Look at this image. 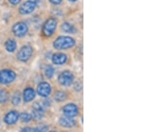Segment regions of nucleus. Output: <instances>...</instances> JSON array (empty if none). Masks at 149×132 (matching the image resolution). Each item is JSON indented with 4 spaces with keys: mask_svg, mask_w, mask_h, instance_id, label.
<instances>
[{
    "mask_svg": "<svg viewBox=\"0 0 149 132\" xmlns=\"http://www.w3.org/2000/svg\"><path fill=\"white\" fill-rule=\"evenodd\" d=\"M76 44L74 38L68 36H60L54 40L53 46L56 49H66L72 47Z\"/></svg>",
    "mask_w": 149,
    "mask_h": 132,
    "instance_id": "obj_1",
    "label": "nucleus"
},
{
    "mask_svg": "<svg viewBox=\"0 0 149 132\" xmlns=\"http://www.w3.org/2000/svg\"><path fill=\"white\" fill-rule=\"evenodd\" d=\"M57 21L54 18H50L45 23L42 28V32L44 35L47 37L52 35L53 34L56 28Z\"/></svg>",
    "mask_w": 149,
    "mask_h": 132,
    "instance_id": "obj_2",
    "label": "nucleus"
},
{
    "mask_svg": "<svg viewBox=\"0 0 149 132\" xmlns=\"http://www.w3.org/2000/svg\"><path fill=\"white\" fill-rule=\"evenodd\" d=\"M33 49L29 45H24L18 52L17 57L21 61H27L32 56Z\"/></svg>",
    "mask_w": 149,
    "mask_h": 132,
    "instance_id": "obj_3",
    "label": "nucleus"
},
{
    "mask_svg": "<svg viewBox=\"0 0 149 132\" xmlns=\"http://www.w3.org/2000/svg\"><path fill=\"white\" fill-rule=\"evenodd\" d=\"M15 73L10 69H3L0 71V83L2 84L10 83L15 80Z\"/></svg>",
    "mask_w": 149,
    "mask_h": 132,
    "instance_id": "obj_4",
    "label": "nucleus"
},
{
    "mask_svg": "<svg viewBox=\"0 0 149 132\" xmlns=\"http://www.w3.org/2000/svg\"><path fill=\"white\" fill-rule=\"evenodd\" d=\"M59 83L63 86H68L74 81L73 74L69 71H64L60 74L58 78Z\"/></svg>",
    "mask_w": 149,
    "mask_h": 132,
    "instance_id": "obj_5",
    "label": "nucleus"
},
{
    "mask_svg": "<svg viewBox=\"0 0 149 132\" xmlns=\"http://www.w3.org/2000/svg\"><path fill=\"white\" fill-rule=\"evenodd\" d=\"M36 7V3L32 0H29L21 5L19 8V13L22 15H26L32 13Z\"/></svg>",
    "mask_w": 149,
    "mask_h": 132,
    "instance_id": "obj_6",
    "label": "nucleus"
},
{
    "mask_svg": "<svg viewBox=\"0 0 149 132\" xmlns=\"http://www.w3.org/2000/svg\"><path fill=\"white\" fill-rule=\"evenodd\" d=\"M62 112L64 116L74 117L77 116L78 113V108L74 104H68L62 108Z\"/></svg>",
    "mask_w": 149,
    "mask_h": 132,
    "instance_id": "obj_7",
    "label": "nucleus"
},
{
    "mask_svg": "<svg viewBox=\"0 0 149 132\" xmlns=\"http://www.w3.org/2000/svg\"><path fill=\"white\" fill-rule=\"evenodd\" d=\"M37 92L40 96L46 97L51 92V86L47 82L40 83L37 86Z\"/></svg>",
    "mask_w": 149,
    "mask_h": 132,
    "instance_id": "obj_8",
    "label": "nucleus"
},
{
    "mask_svg": "<svg viewBox=\"0 0 149 132\" xmlns=\"http://www.w3.org/2000/svg\"><path fill=\"white\" fill-rule=\"evenodd\" d=\"M27 31V25L23 22H19L13 27V32L17 37H22L25 35Z\"/></svg>",
    "mask_w": 149,
    "mask_h": 132,
    "instance_id": "obj_9",
    "label": "nucleus"
},
{
    "mask_svg": "<svg viewBox=\"0 0 149 132\" xmlns=\"http://www.w3.org/2000/svg\"><path fill=\"white\" fill-rule=\"evenodd\" d=\"M45 109L44 105L39 103H35L33 105L32 117L33 116L35 119H40L44 116Z\"/></svg>",
    "mask_w": 149,
    "mask_h": 132,
    "instance_id": "obj_10",
    "label": "nucleus"
},
{
    "mask_svg": "<svg viewBox=\"0 0 149 132\" xmlns=\"http://www.w3.org/2000/svg\"><path fill=\"white\" fill-rule=\"evenodd\" d=\"M59 124L64 128H71L75 126L76 121L72 119V117L64 116L59 119Z\"/></svg>",
    "mask_w": 149,
    "mask_h": 132,
    "instance_id": "obj_11",
    "label": "nucleus"
},
{
    "mask_svg": "<svg viewBox=\"0 0 149 132\" xmlns=\"http://www.w3.org/2000/svg\"><path fill=\"white\" fill-rule=\"evenodd\" d=\"M19 114L15 111H11L6 114L4 117V121L7 124H13L17 121Z\"/></svg>",
    "mask_w": 149,
    "mask_h": 132,
    "instance_id": "obj_12",
    "label": "nucleus"
},
{
    "mask_svg": "<svg viewBox=\"0 0 149 132\" xmlns=\"http://www.w3.org/2000/svg\"><path fill=\"white\" fill-rule=\"evenodd\" d=\"M67 60V56L63 53H56L52 57V61L55 65L64 64Z\"/></svg>",
    "mask_w": 149,
    "mask_h": 132,
    "instance_id": "obj_13",
    "label": "nucleus"
},
{
    "mask_svg": "<svg viewBox=\"0 0 149 132\" xmlns=\"http://www.w3.org/2000/svg\"><path fill=\"white\" fill-rule=\"evenodd\" d=\"M35 97V92L33 88H29L25 89L23 92V99L26 102H29Z\"/></svg>",
    "mask_w": 149,
    "mask_h": 132,
    "instance_id": "obj_14",
    "label": "nucleus"
},
{
    "mask_svg": "<svg viewBox=\"0 0 149 132\" xmlns=\"http://www.w3.org/2000/svg\"><path fill=\"white\" fill-rule=\"evenodd\" d=\"M61 29L63 32L68 33H74L76 32L75 28L68 22H64L61 25Z\"/></svg>",
    "mask_w": 149,
    "mask_h": 132,
    "instance_id": "obj_15",
    "label": "nucleus"
},
{
    "mask_svg": "<svg viewBox=\"0 0 149 132\" xmlns=\"http://www.w3.org/2000/svg\"><path fill=\"white\" fill-rule=\"evenodd\" d=\"M5 46H6V49L8 50L9 52H13L15 51L16 49L17 44L15 41L13 40H8L6 42V44H5Z\"/></svg>",
    "mask_w": 149,
    "mask_h": 132,
    "instance_id": "obj_16",
    "label": "nucleus"
},
{
    "mask_svg": "<svg viewBox=\"0 0 149 132\" xmlns=\"http://www.w3.org/2000/svg\"><path fill=\"white\" fill-rule=\"evenodd\" d=\"M54 100L57 101V102H62L66 99V93L62 91H58L54 93Z\"/></svg>",
    "mask_w": 149,
    "mask_h": 132,
    "instance_id": "obj_17",
    "label": "nucleus"
},
{
    "mask_svg": "<svg viewBox=\"0 0 149 132\" xmlns=\"http://www.w3.org/2000/svg\"><path fill=\"white\" fill-rule=\"evenodd\" d=\"M54 68L53 67H52V66H50V65H49V66H47L46 69H45V76H46V77L47 78H51L52 76H53V74H54Z\"/></svg>",
    "mask_w": 149,
    "mask_h": 132,
    "instance_id": "obj_18",
    "label": "nucleus"
},
{
    "mask_svg": "<svg viewBox=\"0 0 149 132\" xmlns=\"http://www.w3.org/2000/svg\"><path fill=\"white\" fill-rule=\"evenodd\" d=\"M19 117H20L21 120L23 122H28L29 121L32 119V116L30 114H29L28 113H21L19 115Z\"/></svg>",
    "mask_w": 149,
    "mask_h": 132,
    "instance_id": "obj_19",
    "label": "nucleus"
},
{
    "mask_svg": "<svg viewBox=\"0 0 149 132\" xmlns=\"http://www.w3.org/2000/svg\"><path fill=\"white\" fill-rule=\"evenodd\" d=\"M8 93L4 90H0V103L6 102L8 100Z\"/></svg>",
    "mask_w": 149,
    "mask_h": 132,
    "instance_id": "obj_20",
    "label": "nucleus"
},
{
    "mask_svg": "<svg viewBox=\"0 0 149 132\" xmlns=\"http://www.w3.org/2000/svg\"><path fill=\"white\" fill-rule=\"evenodd\" d=\"M20 101H21L20 94H19V93L17 92L13 96V98H12V103H13V104H14L15 105H17L20 103Z\"/></svg>",
    "mask_w": 149,
    "mask_h": 132,
    "instance_id": "obj_21",
    "label": "nucleus"
},
{
    "mask_svg": "<svg viewBox=\"0 0 149 132\" xmlns=\"http://www.w3.org/2000/svg\"><path fill=\"white\" fill-rule=\"evenodd\" d=\"M74 88L75 90L77 91H80L81 88H82V84L81 83L79 82V81H77V82L75 83L74 84Z\"/></svg>",
    "mask_w": 149,
    "mask_h": 132,
    "instance_id": "obj_22",
    "label": "nucleus"
},
{
    "mask_svg": "<svg viewBox=\"0 0 149 132\" xmlns=\"http://www.w3.org/2000/svg\"><path fill=\"white\" fill-rule=\"evenodd\" d=\"M50 3H52V4L54 5H58L61 3L62 0H49Z\"/></svg>",
    "mask_w": 149,
    "mask_h": 132,
    "instance_id": "obj_23",
    "label": "nucleus"
},
{
    "mask_svg": "<svg viewBox=\"0 0 149 132\" xmlns=\"http://www.w3.org/2000/svg\"><path fill=\"white\" fill-rule=\"evenodd\" d=\"M8 1H9V3L11 4L12 5H17L21 1V0H8Z\"/></svg>",
    "mask_w": 149,
    "mask_h": 132,
    "instance_id": "obj_24",
    "label": "nucleus"
},
{
    "mask_svg": "<svg viewBox=\"0 0 149 132\" xmlns=\"http://www.w3.org/2000/svg\"><path fill=\"white\" fill-rule=\"evenodd\" d=\"M69 1H72V2H74V1H77V0H69Z\"/></svg>",
    "mask_w": 149,
    "mask_h": 132,
    "instance_id": "obj_25",
    "label": "nucleus"
}]
</instances>
